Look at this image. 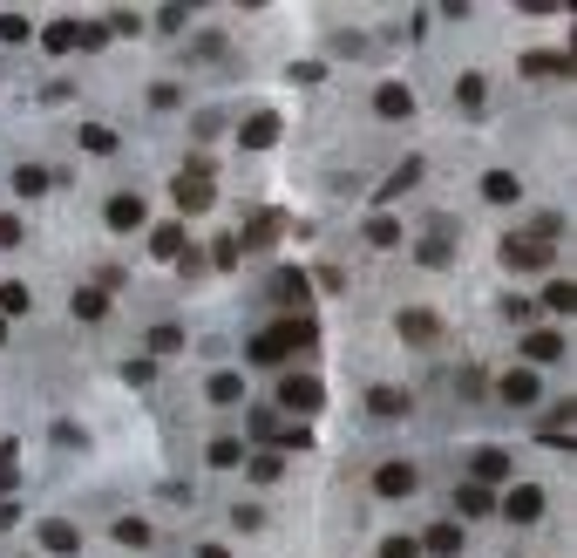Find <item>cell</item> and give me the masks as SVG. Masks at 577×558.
<instances>
[{"instance_id": "cell-1", "label": "cell", "mask_w": 577, "mask_h": 558, "mask_svg": "<svg viewBox=\"0 0 577 558\" xmlns=\"http://www.w3.org/2000/svg\"><path fill=\"white\" fill-rule=\"evenodd\" d=\"M299 347H313V320H279V327H265V334H252L244 361H259V368H272V361L299 355Z\"/></svg>"}, {"instance_id": "cell-2", "label": "cell", "mask_w": 577, "mask_h": 558, "mask_svg": "<svg viewBox=\"0 0 577 558\" xmlns=\"http://www.w3.org/2000/svg\"><path fill=\"white\" fill-rule=\"evenodd\" d=\"M502 511H510V525H537V518H544V490H537V483H517V490L502 497Z\"/></svg>"}, {"instance_id": "cell-3", "label": "cell", "mask_w": 577, "mask_h": 558, "mask_svg": "<svg viewBox=\"0 0 577 558\" xmlns=\"http://www.w3.org/2000/svg\"><path fill=\"white\" fill-rule=\"evenodd\" d=\"M279 402H286V409H299V416H313V409L326 402V395H319V382H306V374H286V382H279Z\"/></svg>"}, {"instance_id": "cell-4", "label": "cell", "mask_w": 577, "mask_h": 558, "mask_svg": "<svg viewBox=\"0 0 577 558\" xmlns=\"http://www.w3.org/2000/svg\"><path fill=\"white\" fill-rule=\"evenodd\" d=\"M414 483H422V470H414V464H380L374 470V490L380 497H408Z\"/></svg>"}, {"instance_id": "cell-5", "label": "cell", "mask_w": 577, "mask_h": 558, "mask_svg": "<svg viewBox=\"0 0 577 558\" xmlns=\"http://www.w3.org/2000/svg\"><path fill=\"white\" fill-rule=\"evenodd\" d=\"M502 266H550V246H537V238H502Z\"/></svg>"}, {"instance_id": "cell-6", "label": "cell", "mask_w": 577, "mask_h": 558, "mask_svg": "<svg viewBox=\"0 0 577 558\" xmlns=\"http://www.w3.org/2000/svg\"><path fill=\"white\" fill-rule=\"evenodd\" d=\"M109 225H116V232H137L143 225V198L137 191H116V198H109Z\"/></svg>"}, {"instance_id": "cell-7", "label": "cell", "mask_w": 577, "mask_h": 558, "mask_svg": "<svg viewBox=\"0 0 577 558\" xmlns=\"http://www.w3.org/2000/svg\"><path fill=\"white\" fill-rule=\"evenodd\" d=\"M374 109H380V116H414V89H401V82H380Z\"/></svg>"}, {"instance_id": "cell-8", "label": "cell", "mask_w": 577, "mask_h": 558, "mask_svg": "<svg viewBox=\"0 0 577 558\" xmlns=\"http://www.w3.org/2000/svg\"><path fill=\"white\" fill-rule=\"evenodd\" d=\"M204 204H211V184L183 171V177H177V212H204Z\"/></svg>"}, {"instance_id": "cell-9", "label": "cell", "mask_w": 577, "mask_h": 558, "mask_svg": "<svg viewBox=\"0 0 577 558\" xmlns=\"http://www.w3.org/2000/svg\"><path fill=\"white\" fill-rule=\"evenodd\" d=\"M502 402H537V374L530 368H510V374H502Z\"/></svg>"}, {"instance_id": "cell-10", "label": "cell", "mask_w": 577, "mask_h": 558, "mask_svg": "<svg viewBox=\"0 0 577 558\" xmlns=\"http://www.w3.org/2000/svg\"><path fill=\"white\" fill-rule=\"evenodd\" d=\"M483 198H489V204H510V198H523V184H517L510 171H489V177H483Z\"/></svg>"}, {"instance_id": "cell-11", "label": "cell", "mask_w": 577, "mask_h": 558, "mask_svg": "<svg viewBox=\"0 0 577 558\" xmlns=\"http://www.w3.org/2000/svg\"><path fill=\"white\" fill-rule=\"evenodd\" d=\"M469 470H475L483 483H496V477H510V456H502V450H475V456H469Z\"/></svg>"}, {"instance_id": "cell-12", "label": "cell", "mask_w": 577, "mask_h": 558, "mask_svg": "<svg viewBox=\"0 0 577 558\" xmlns=\"http://www.w3.org/2000/svg\"><path fill=\"white\" fill-rule=\"evenodd\" d=\"M523 355L544 368V361H557V355H564V341H557V334H530V341H523Z\"/></svg>"}, {"instance_id": "cell-13", "label": "cell", "mask_w": 577, "mask_h": 558, "mask_svg": "<svg viewBox=\"0 0 577 558\" xmlns=\"http://www.w3.org/2000/svg\"><path fill=\"white\" fill-rule=\"evenodd\" d=\"M530 76H571V55H523Z\"/></svg>"}, {"instance_id": "cell-14", "label": "cell", "mask_w": 577, "mask_h": 558, "mask_svg": "<svg viewBox=\"0 0 577 558\" xmlns=\"http://www.w3.org/2000/svg\"><path fill=\"white\" fill-rule=\"evenodd\" d=\"M272 137H279V116H272V109H259V116L244 123V143H272Z\"/></svg>"}, {"instance_id": "cell-15", "label": "cell", "mask_w": 577, "mask_h": 558, "mask_svg": "<svg viewBox=\"0 0 577 558\" xmlns=\"http://www.w3.org/2000/svg\"><path fill=\"white\" fill-rule=\"evenodd\" d=\"M544 307H550V313H571V307H577L571 279H550V286H544Z\"/></svg>"}, {"instance_id": "cell-16", "label": "cell", "mask_w": 577, "mask_h": 558, "mask_svg": "<svg viewBox=\"0 0 577 558\" xmlns=\"http://www.w3.org/2000/svg\"><path fill=\"white\" fill-rule=\"evenodd\" d=\"M82 143H89L95 157H109V150H116V130H109V123H82Z\"/></svg>"}, {"instance_id": "cell-17", "label": "cell", "mask_w": 577, "mask_h": 558, "mask_svg": "<svg viewBox=\"0 0 577 558\" xmlns=\"http://www.w3.org/2000/svg\"><path fill=\"white\" fill-rule=\"evenodd\" d=\"M102 313H109V300L95 293V286H82L75 293V320H102Z\"/></svg>"}, {"instance_id": "cell-18", "label": "cell", "mask_w": 577, "mask_h": 558, "mask_svg": "<svg viewBox=\"0 0 577 558\" xmlns=\"http://www.w3.org/2000/svg\"><path fill=\"white\" fill-rule=\"evenodd\" d=\"M367 402H374V416H401V409H408V395H401V388H374Z\"/></svg>"}, {"instance_id": "cell-19", "label": "cell", "mask_w": 577, "mask_h": 558, "mask_svg": "<svg viewBox=\"0 0 577 558\" xmlns=\"http://www.w3.org/2000/svg\"><path fill=\"white\" fill-rule=\"evenodd\" d=\"M244 395V374H211V402H238Z\"/></svg>"}, {"instance_id": "cell-20", "label": "cell", "mask_w": 577, "mask_h": 558, "mask_svg": "<svg viewBox=\"0 0 577 558\" xmlns=\"http://www.w3.org/2000/svg\"><path fill=\"white\" fill-rule=\"evenodd\" d=\"M41 184H48V171H41V164H21V171H14V191H21V198H34Z\"/></svg>"}, {"instance_id": "cell-21", "label": "cell", "mask_w": 577, "mask_h": 558, "mask_svg": "<svg viewBox=\"0 0 577 558\" xmlns=\"http://www.w3.org/2000/svg\"><path fill=\"white\" fill-rule=\"evenodd\" d=\"M0 307H7V313H28L34 300H28V286H21V279H7V286H0Z\"/></svg>"}, {"instance_id": "cell-22", "label": "cell", "mask_w": 577, "mask_h": 558, "mask_svg": "<svg viewBox=\"0 0 577 558\" xmlns=\"http://www.w3.org/2000/svg\"><path fill=\"white\" fill-rule=\"evenodd\" d=\"M238 456H244V443H231V436H217V443H211V464H217V470H231Z\"/></svg>"}, {"instance_id": "cell-23", "label": "cell", "mask_w": 577, "mask_h": 558, "mask_svg": "<svg viewBox=\"0 0 577 558\" xmlns=\"http://www.w3.org/2000/svg\"><path fill=\"white\" fill-rule=\"evenodd\" d=\"M156 259H177V252H183V232H177V225H164V232H156Z\"/></svg>"}, {"instance_id": "cell-24", "label": "cell", "mask_w": 577, "mask_h": 558, "mask_svg": "<svg viewBox=\"0 0 577 558\" xmlns=\"http://www.w3.org/2000/svg\"><path fill=\"white\" fill-rule=\"evenodd\" d=\"M456 103H462V109H483V76H462V82H456Z\"/></svg>"}, {"instance_id": "cell-25", "label": "cell", "mask_w": 577, "mask_h": 558, "mask_svg": "<svg viewBox=\"0 0 577 558\" xmlns=\"http://www.w3.org/2000/svg\"><path fill=\"white\" fill-rule=\"evenodd\" d=\"M414 177H422V164H401V171H395V177H387V191H380V198H401V191H408V184H414Z\"/></svg>"}, {"instance_id": "cell-26", "label": "cell", "mask_w": 577, "mask_h": 558, "mask_svg": "<svg viewBox=\"0 0 577 558\" xmlns=\"http://www.w3.org/2000/svg\"><path fill=\"white\" fill-rule=\"evenodd\" d=\"M28 34H34L28 14H0V41H28Z\"/></svg>"}, {"instance_id": "cell-27", "label": "cell", "mask_w": 577, "mask_h": 558, "mask_svg": "<svg viewBox=\"0 0 577 558\" xmlns=\"http://www.w3.org/2000/svg\"><path fill=\"white\" fill-rule=\"evenodd\" d=\"M41 41H48V48H55V55H61V48H75V21H55V28H48V34H41Z\"/></svg>"}, {"instance_id": "cell-28", "label": "cell", "mask_w": 577, "mask_h": 558, "mask_svg": "<svg viewBox=\"0 0 577 558\" xmlns=\"http://www.w3.org/2000/svg\"><path fill=\"white\" fill-rule=\"evenodd\" d=\"M428 544H435V552H462V531L456 525H435V531H428Z\"/></svg>"}, {"instance_id": "cell-29", "label": "cell", "mask_w": 577, "mask_h": 558, "mask_svg": "<svg viewBox=\"0 0 577 558\" xmlns=\"http://www.w3.org/2000/svg\"><path fill=\"white\" fill-rule=\"evenodd\" d=\"M21 483V464H14V443H7V450H0V490H14Z\"/></svg>"}, {"instance_id": "cell-30", "label": "cell", "mask_w": 577, "mask_h": 558, "mask_svg": "<svg viewBox=\"0 0 577 558\" xmlns=\"http://www.w3.org/2000/svg\"><path fill=\"white\" fill-rule=\"evenodd\" d=\"M150 347H156V355H177V347H183V334H177V327H156V334H150Z\"/></svg>"}, {"instance_id": "cell-31", "label": "cell", "mask_w": 577, "mask_h": 558, "mask_svg": "<svg viewBox=\"0 0 577 558\" xmlns=\"http://www.w3.org/2000/svg\"><path fill=\"white\" fill-rule=\"evenodd\" d=\"M116 538H122V544H150V525H137V518H122V525H116Z\"/></svg>"}, {"instance_id": "cell-32", "label": "cell", "mask_w": 577, "mask_h": 558, "mask_svg": "<svg viewBox=\"0 0 577 558\" xmlns=\"http://www.w3.org/2000/svg\"><path fill=\"white\" fill-rule=\"evenodd\" d=\"M41 538H48V544H55V552H75V544H82V538H75V531H68V525H48V531H41Z\"/></svg>"}, {"instance_id": "cell-33", "label": "cell", "mask_w": 577, "mask_h": 558, "mask_svg": "<svg viewBox=\"0 0 577 558\" xmlns=\"http://www.w3.org/2000/svg\"><path fill=\"white\" fill-rule=\"evenodd\" d=\"M380 558H422V544H414V538H387V544H380Z\"/></svg>"}, {"instance_id": "cell-34", "label": "cell", "mask_w": 577, "mask_h": 558, "mask_svg": "<svg viewBox=\"0 0 577 558\" xmlns=\"http://www.w3.org/2000/svg\"><path fill=\"white\" fill-rule=\"evenodd\" d=\"M401 334H414V341H422V334H435V320H428V313H401Z\"/></svg>"}, {"instance_id": "cell-35", "label": "cell", "mask_w": 577, "mask_h": 558, "mask_svg": "<svg viewBox=\"0 0 577 558\" xmlns=\"http://www.w3.org/2000/svg\"><path fill=\"white\" fill-rule=\"evenodd\" d=\"M0 246H21V225H14V218H0Z\"/></svg>"}]
</instances>
